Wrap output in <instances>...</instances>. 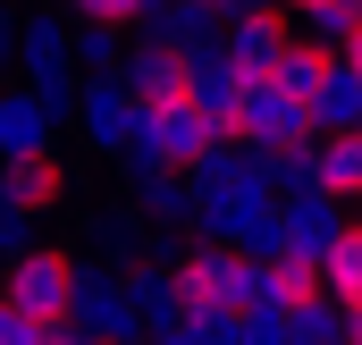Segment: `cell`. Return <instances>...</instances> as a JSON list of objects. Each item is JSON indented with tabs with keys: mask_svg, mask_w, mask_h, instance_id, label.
<instances>
[{
	"mask_svg": "<svg viewBox=\"0 0 362 345\" xmlns=\"http://www.w3.org/2000/svg\"><path fill=\"white\" fill-rule=\"evenodd\" d=\"M68 337H144V312H135V295H127V269L101 253H76V295H68Z\"/></svg>",
	"mask_w": 362,
	"mask_h": 345,
	"instance_id": "6da1fadb",
	"label": "cell"
},
{
	"mask_svg": "<svg viewBox=\"0 0 362 345\" xmlns=\"http://www.w3.org/2000/svg\"><path fill=\"white\" fill-rule=\"evenodd\" d=\"M0 295L8 303H25V312H42L59 337H68V295H76V253H59V245H25V253L0 261Z\"/></svg>",
	"mask_w": 362,
	"mask_h": 345,
	"instance_id": "7a4b0ae2",
	"label": "cell"
},
{
	"mask_svg": "<svg viewBox=\"0 0 362 345\" xmlns=\"http://www.w3.org/2000/svg\"><path fill=\"white\" fill-rule=\"evenodd\" d=\"M76 127H85L93 152L127 160V152L144 144V127H152V101L127 85V76H85V93H76Z\"/></svg>",
	"mask_w": 362,
	"mask_h": 345,
	"instance_id": "3957f363",
	"label": "cell"
},
{
	"mask_svg": "<svg viewBox=\"0 0 362 345\" xmlns=\"http://www.w3.org/2000/svg\"><path fill=\"white\" fill-rule=\"evenodd\" d=\"M17 68H25V85L42 93V101L76 110V93H85V68H76V25H59V17H25V34H17Z\"/></svg>",
	"mask_w": 362,
	"mask_h": 345,
	"instance_id": "277c9868",
	"label": "cell"
},
{
	"mask_svg": "<svg viewBox=\"0 0 362 345\" xmlns=\"http://www.w3.org/2000/svg\"><path fill=\"white\" fill-rule=\"evenodd\" d=\"M236 135H245L253 152H278V144H312L320 118H312L303 93H286L278 76H253V85H245V118H236Z\"/></svg>",
	"mask_w": 362,
	"mask_h": 345,
	"instance_id": "5b68a950",
	"label": "cell"
},
{
	"mask_svg": "<svg viewBox=\"0 0 362 345\" xmlns=\"http://www.w3.org/2000/svg\"><path fill=\"white\" fill-rule=\"evenodd\" d=\"M211 144H219V118H211V110L194 101V85H185V93H169V101H152V127H144V144H135V152H160V160L194 169Z\"/></svg>",
	"mask_w": 362,
	"mask_h": 345,
	"instance_id": "8992f818",
	"label": "cell"
},
{
	"mask_svg": "<svg viewBox=\"0 0 362 345\" xmlns=\"http://www.w3.org/2000/svg\"><path fill=\"white\" fill-rule=\"evenodd\" d=\"M25 152H59V101H42L34 85H0V160Z\"/></svg>",
	"mask_w": 362,
	"mask_h": 345,
	"instance_id": "52a82bcc",
	"label": "cell"
},
{
	"mask_svg": "<svg viewBox=\"0 0 362 345\" xmlns=\"http://www.w3.org/2000/svg\"><path fill=\"white\" fill-rule=\"evenodd\" d=\"M346 228H354V219H346V194H329V185L286 194V253H295V261H320Z\"/></svg>",
	"mask_w": 362,
	"mask_h": 345,
	"instance_id": "ba28073f",
	"label": "cell"
},
{
	"mask_svg": "<svg viewBox=\"0 0 362 345\" xmlns=\"http://www.w3.org/2000/svg\"><path fill=\"white\" fill-rule=\"evenodd\" d=\"M135 34H160V42H177L185 59H202V51H219V42H228V17H219L211 0H152Z\"/></svg>",
	"mask_w": 362,
	"mask_h": 345,
	"instance_id": "9c48e42d",
	"label": "cell"
},
{
	"mask_svg": "<svg viewBox=\"0 0 362 345\" xmlns=\"http://www.w3.org/2000/svg\"><path fill=\"white\" fill-rule=\"evenodd\" d=\"M127 295H135V312H144V337H169L177 329V312H185V278H177V261H127Z\"/></svg>",
	"mask_w": 362,
	"mask_h": 345,
	"instance_id": "30bf717a",
	"label": "cell"
},
{
	"mask_svg": "<svg viewBox=\"0 0 362 345\" xmlns=\"http://www.w3.org/2000/svg\"><path fill=\"white\" fill-rule=\"evenodd\" d=\"M118 76L144 93V101H169V93H185V85H194V59H185L177 42L144 34V42H127V68H118Z\"/></svg>",
	"mask_w": 362,
	"mask_h": 345,
	"instance_id": "8fae6325",
	"label": "cell"
},
{
	"mask_svg": "<svg viewBox=\"0 0 362 345\" xmlns=\"http://www.w3.org/2000/svg\"><path fill=\"white\" fill-rule=\"evenodd\" d=\"M286 42H295V34H286V17H278V0H270V8H253V17H228V42H219V51H228L245 76H270V59Z\"/></svg>",
	"mask_w": 362,
	"mask_h": 345,
	"instance_id": "7c38bea8",
	"label": "cell"
},
{
	"mask_svg": "<svg viewBox=\"0 0 362 345\" xmlns=\"http://www.w3.org/2000/svg\"><path fill=\"white\" fill-rule=\"evenodd\" d=\"M245 85H253V76H245L228 51H202V59H194V101L219 118V135H236V118H245Z\"/></svg>",
	"mask_w": 362,
	"mask_h": 345,
	"instance_id": "4fadbf2b",
	"label": "cell"
},
{
	"mask_svg": "<svg viewBox=\"0 0 362 345\" xmlns=\"http://www.w3.org/2000/svg\"><path fill=\"white\" fill-rule=\"evenodd\" d=\"M0 185H8L25 211H42V219H51V211L68 202V160H59V152H25V160H0Z\"/></svg>",
	"mask_w": 362,
	"mask_h": 345,
	"instance_id": "5bb4252c",
	"label": "cell"
},
{
	"mask_svg": "<svg viewBox=\"0 0 362 345\" xmlns=\"http://www.w3.org/2000/svg\"><path fill=\"white\" fill-rule=\"evenodd\" d=\"M312 118H320V135H337V127H362V68L337 51L329 59V76H320V93H312Z\"/></svg>",
	"mask_w": 362,
	"mask_h": 345,
	"instance_id": "9a60e30c",
	"label": "cell"
},
{
	"mask_svg": "<svg viewBox=\"0 0 362 345\" xmlns=\"http://www.w3.org/2000/svg\"><path fill=\"white\" fill-rule=\"evenodd\" d=\"M346 337H354V329H346V303H337L329 286L286 312V345H346Z\"/></svg>",
	"mask_w": 362,
	"mask_h": 345,
	"instance_id": "2e32d148",
	"label": "cell"
},
{
	"mask_svg": "<svg viewBox=\"0 0 362 345\" xmlns=\"http://www.w3.org/2000/svg\"><path fill=\"white\" fill-rule=\"evenodd\" d=\"M85 245H93L101 261H118V269H127V261H144V245H152V219H144V211H101Z\"/></svg>",
	"mask_w": 362,
	"mask_h": 345,
	"instance_id": "e0dca14e",
	"label": "cell"
},
{
	"mask_svg": "<svg viewBox=\"0 0 362 345\" xmlns=\"http://www.w3.org/2000/svg\"><path fill=\"white\" fill-rule=\"evenodd\" d=\"M320 185H329V194H346V202H362V127L320 135Z\"/></svg>",
	"mask_w": 362,
	"mask_h": 345,
	"instance_id": "ac0fdd59",
	"label": "cell"
},
{
	"mask_svg": "<svg viewBox=\"0 0 362 345\" xmlns=\"http://www.w3.org/2000/svg\"><path fill=\"white\" fill-rule=\"evenodd\" d=\"M76 68H85V76H118V68H127V25L76 17Z\"/></svg>",
	"mask_w": 362,
	"mask_h": 345,
	"instance_id": "d6986e66",
	"label": "cell"
},
{
	"mask_svg": "<svg viewBox=\"0 0 362 345\" xmlns=\"http://www.w3.org/2000/svg\"><path fill=\"white\" fill-rule=\"evenodd\" d=\"M320 286H329L337 303H362V219L329 245V253H320Z\"/></svg>",
	"mask_w": 362,
	"mask_h": 345,
	"instance_id": "ffe728a7",
	"label": "cell"
},
{
	"mask_svg": "<svg viewBox=\"0 0 362 345\" xmlns=\"http://www.w3.org/2000/svg\"><path fill=\"white\" fill-rule=\"evenodd\" d=\"M303 34H312L320 51H354V34H362V0H320V8H303Z\"/></svg>",
	"mask_w": 362,
	"mask_h": 345,
	"instance_id": "44dd1931",
	"label": "cell"
},
{
	"mask_svg": "<svg viewBox=\"0 0 362 345\" xmlns=\"http://www.w3.org/2000/svg\"><path fill=\"white\" fill-rule=\"evenodd\" d=\"M0 345H59V329H51L42 312H25V303L0 295Z\"/></svg>",
	"mask_w": 362,
	"mask_h": 345,
	"instance_id": "7402d4cb",
	"label": "cell"
},
{
	"mask_svg": "<svg viewBox=\"0 0 362 345\" xmlns=\"http://www.w3.org/2000/svg\"><path fill=\"white\" fill-rule=\"evenodd\" d=\"M34 228H42V211H25V202L0 185V261H8V253H25V245H34Z\"/></svg>",
	"mask_w": 362,
	"mask_h": 345,
	"instance_id": "603a6c76",
	"label": "cell"
},
{
	"mask_svg": "<svg viewBox=\"0 0 362 345\" xmlns=\"http://www.w3.org/2000/svg\"><path fill=\"white\" fill-rule=\"evenodd\" d=\"M236 345H286V312L278 303H245L236 312Z\"/></svg>",
	"mask_w": 362,
	"mask_h": 345,
	"instance_id": "cb8c5ba5",
	"label": "cell"
},
{
	"mask_svg": "<svg viewBox=\"0 0 362 345\" xmlns=\"http://www.w3.org/2000/svg\"><path fill=\"white\" fill-rule=\"evenodd\" d=\"M144 8L152 0H68V17H101V25H127V34L144 25Z\"/></svg>",
	"mask_w": 362,
	"mask_h": 345,
	"instance_id": "d4e9b609",
	"label": "cell"
},
{
	"mask_svg": "<svg viewBox=\"0 0 362 345\" xmlns=\"http://www.w3.org/2000/svg\"><path fill=\"white\" fill-rule=\"evenodd\" d=\"M17 34H25V17H17V8H0V76L17 68Z\"/></svg>",
	"mask_w": 362,
	"mask_h": 345,
	"instance_id": "484cf974",
	"label": "cell"
},
{
	"mask_svg": "<svg viewBox=\"0 0 362 345\" xmlns=\"http://www.w3.org/2000/svg\"><path fill=\"white\" fill-rule=\"evenodd\" d=\"M219 17H253V8H270V0H211Z\"/></svg>",
	"mask_w": 362,
	"mask_h": 345,
	"instance_id": "4316f807",
	"label": "cell"
}]
</instances>
